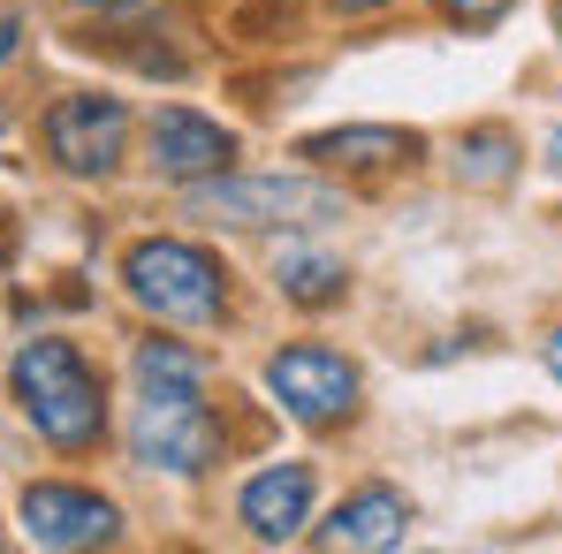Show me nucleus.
<instances>
[{
	"instance_id": "obj_5",
	"label": "nucleus",
	"mask_w": 562,
	"mask_h": 554,
	"mask_svg": "<svg viewBox=\"0 0 562 554\" xmlns=\"http://www.w3.org/2000/svg\"><path fill=\"white\" fill-rule=\"evenodd\" d=\"M267 395H274L296 426H335V418L358 410V365H350L342 350L296 342V350L267 358Z\"/></svg>"
},
{
	"instance_id": "obj_12",
	"label": "nucleus",
	"mask_w": 562,
	"mask_h": 554,
	"mask_svg": "<svg viewBox=\"0 0 562 554\" xmlns=\"http://www.w3.org/2000/svg\"><path fill=\"white\" fill-rule=\"evenodd\" d=\"M274 281H281V296H289V304H335L350 274H342L335 259H319V251H281Z\"/></svg>"
},
{
	"instance_id": "obj_8",
	"label": "nucleus",
	"mask_w": 562,
	"mask_h": 554,
	"mask_svg": "<svg viewBox=\"0 0 562 554\" xmlns=\"http://www.w3.org/2000/svg\"><path fill=\"white\" fill-rule=\"evenodd\" d=\"M236 152H244L236 129L205 122L198 106H160V114H153V168H160L168 183H205V176H221Z\"/></svg>"
},
{
	"instance_id": "obj_3",
	"label": "nucleus",
	"mask_w": 562,
	"mask_h": 554,
	"mask_svg": "<svg viewBox=\"0 0 562 554\" xmlns=\"http://www.w3.org/2000/svg\"><path fill=\"white\" fill-rule=\"evenodd\" d=\"M130 456L145 463V471H168V478H198L205 463L221 456V418L205 410V387H190V380L137 387Z\"/></svg>"
},
{
	"instance_id": "obj_4",
	"label": "nucleus",
	"mask_w": 562,
	"mask_h": 554,
	"mask_svg": "<svg viewBox=\"0 0 562 554\" xmlns=\"http://www.w3.org/2000/svg\"><path fill=\"white\" fill-rule=\"evenodd\" d=\"M198 213L221 228H327L350 213V197L319 176H205Z\"/></svg>"
},
{
	"instance_id": "obj_11",
	"label": "nucleus",
	"mask_w": 562,
	"mask_h": 554,
	"mask_svg": "<svg viewBox=\"0 0 562 554\" xmlns=\"http://www.w3.org/2000/svg\"><path fill=\"white\" fill-rule=\"evenodd\" d=\"M312 168H411L418 160V129L395 122H350V129H319L296 145Z\"/></svg>"
},
{
	"instance_id": "obj_21",
	"label": "nucleus",
	"mask_w": 562,
	"mask_h": 554,
	"mask_svg": "<svg viewBox=\"0 0 562 554\" xmlns=\"http://www.w3.org/2000/svg\"><path fill=\"white\" fill-rule=\"evenodd\" d=\"M0 259H8V221H0Z\"/></svg>"
},
{
	"instance_id": "obj_17",
	"label": "nucleus",
	"mask_w": 562,
	"mask_h": 554,
	"mask_svg": "<svg viewBox=\"0 0 562 554\" xmlns=\"http://www.w3.org/2000/svg\"><path fill=\"white\" fill-rule=\"evenodd\" d=\"M342 15H373V8H395V0H335Z\"/></svg>"
},
{
	"instance_id": "obj_7",
	"label": "nucleus",
	"mask_w": 562,
	"mask_h": 554,
	"mask_svg": "<svg viewBox=\"0 0 562 554\" xmlns=\"http://www.w3.org/2000/svg\"><path fill=\"white\" fill-rule=\"evenodd\" d=\"M15 517H23V540H31V547H54V554L106 547V540L122 532V517H114V501H106V494H92V486H61V478L23 486Z\"/></svg>"
},
{
	"instance_id": "obj_19",
	"label": "nucleus",
	"mask_w": 562,
	"mask_h": 554,
	"mask_svg": "<svg viewBox=\"0 0 562 554\" xmlns=\"http://www.w3.org/2000/svg\"><path fill=\"white\" fill-rule=\"evenodd\" d=\"M548 168H555V176H562V129H555V137H548Z\"/></svg>"
},
{
	"instance_id": "obj_2",
	"label": "nucleus",
	"mask_w": 562,
	"mask_h": 554,
	"mask_svg": "<svg viewBox=\"0 0 562 554\" xmlns=\"http://www.w3.org/2000/svg\"><path fill=\"white\" fill-rule=\"evenodd\" d=\"M122 289H130L153 319H168V327H213V319L228 312V274H221V259L198 251V244H183V236H145V244H130V251H122Z\"/></svg>"
},
{
	"instance_id": "obj_1",
	"label": "nucleus",
	"mask_w": 562,
	"mask_h": 554,
	"mask_svg": "<svg viewBox=\"0 0 562 554\" xmlns=\"http://www.w3.org/2000/svg\"><path fill=\"white\" fill-rule=\"evenodd\" d=\"M8 387H15L23 418L38 426V441H54L61 456H85L99 433H106V395H99V372L85 365L69 342H54V335H38V342H23V350H15Z\"/></svg>"
},
{
	"instance_id": "obj_9",
	"label": "nucleus",
	"mask_w": 562,
	"mask_h": 554,
	"mask_svg": "<svg viewBox=\"0 0 562 554\" xmlns=\"http://www.w3.org/2000/svg\"><path fill=\"white\" fill-rule=\"evenodd\" d=\"M312 540H319V547H335V554L403 547V540H411V501H403L395 486H366V494H350V501H342Z\"/></svg>"
},
{
	"instance_id": "obj_18",
	"label": "nucleus",
	"mask_w": 562,
	"mask_h": 554,
	"mask_svg": "<svg viewBox=\"0 0 562 554\" xmlns=\"http://www.w3.org/2000/svg\"><path fill=\"white\" fill-rule=\"evenodd\" d=\"M548 372H555V380H562V327H555V335H548Z\"/></svg>"
},
{
	"instance_id": "obj_14",
	"label": "nucleus",
	"mask_w": 562,
	"mask_h": 554,
	"mask_svg": "<svg viewBox=\"0 0 562 554\" xmlns=\"http://www.w3.org/2000/svg\"><path fill=\"white\" fill-rule=\"evenodd\" d=\"M160 380L205 387V358H190L183 342H137V387H160Z\"/></svg>"
},
{
	"instance_id": "obj_15",
	"label": "nucleus",
	"mask_w": 562,
	"mask_h": 554,
	"mask_svg": "<svg viewBox=\"0 0 562 554\" xmlns=\"http://www.w3.org/2000/svg\"><path fill=\"white\" fill-rule=\"evenodd\" d=\"M517 0H441V15H457V23H502Z\"/></svg>"
},
{
	"instance_id": "obj_10",
	"label": "nucleus",
	"mask_w": 562,
	"mask_h": 554,
	"mask_svg": "<svg viewBox=\"0 0 562 554\" xmlns=\"http://www.w3.org/2000/svg\"><path fill=\"white\" fill-rule=\"evenodd\" d=\"M312 494H319V478H312V463H274V471H259L251 486H244V524H251V540H296L304 524H312Z\"/></svg>"
},
{
	"instance_id": "obj_20",
	"label": "nucleus",
	"mask_w": 562,
	"mask_h": 554,
	"mask_svg": "<svg viewBox=\"0 0 562 554\" xmlns=\"http://www.w3.org/2000/svg\"><path fill=\"white\" fill-rule=\"evenodd\" d=\"M85 8H130V0H85Z\"/></svg>"
},
{
	"instance_id": "obj_6",
	"label": "nucleus",
	"mask_w": 562,
	"mask_h": 554,
	"mask_svg": "<svg viewBox=\"0 0 562 554\" xmlns=\"http://www.w3.org/2000/svg\"><path fill=\"white\" fill-rule=\"evenodd\" d=\"M122 145H130V106L106 99V92H69L46 114V152L69 176H114L122 168Z\"/></svg>"
},
{
	"instance_id": "obj_16",
	"label": "nucleus",
	"mask_w": 562,
	"mask_h": 554,
	"mask_svg": "<svg viewBox=\"0 0 562 554\" xmlns=\"http://www.w3.org/2000/svg\"><path fill=\"white\" fill-rule=\"evenodd\" d=\"M15 46H23V23H15V15H0V61H8Z\"/></svg>"
},
{
	"instance_id": "obj_13",
	"label": "nucleus",
	"mask_w": 562,
	"mask_h": 554,
	"mask_svg": "<svg viewBox=\"0 0 562 554\" xmlns=\"http://www.w3.org/2000/svg\"><path fill=\"white\" fill-rule=\"evenodd\" d=\"M509 168H517V137L509 129H471L457 145V176L464 183H509Z\"/></svg>"
}]
</instances>
